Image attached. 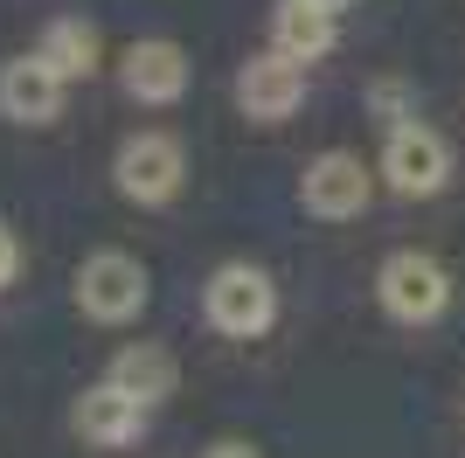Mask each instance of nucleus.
<instances>
[{
  "mask_svg": "<svg viewBox=\"0 0 465 458\" xmlns=\"http://www.w3.org/2000/svg\"><path fill=\"white\" fill-rule=\"evenodd\" d=\"M118 84H125V97H139V105H174V97L188 91V49L167 42V35L133 42L125 63H118Z\"/></svg>",
  "mask_w": 465,
  "mask_h": 458,
  "instance_id": "10",
  "label": "nucleus"
},
{
  "mask_svg": "<svg viewBox=\"0 0 465 458\" xmlns=\"http://www.w3.org/2000/svg\"><path fill=\"white\" fill-rule=\"evenodd\" d=\"M299 202H306V215H320V223H348V215H361L375 202V174L361 167V153L333 146L299 174Z\"/></svg>",
  "mask_w": 465,
  "mask_h": 458,
  "instance_id": "6",
  "label": "nucleus"
},
{
  "mask_svg": "<svg viewBox=\"0 0 465 458\" xmlns=\"http://www.w3.org/2000/svg\"><path fill=\"white\" fill-rule=\"evenodd\" d=\"M382 181L396 194H438L451 181V146L438 133H430L424 118H396L389 125V146H382Z\"/></svg>",
  "mask_w": 465,
  "mask_h": 458,
  "instance_id": "5",
  "label": "nucleus"
},
{
  "mask_svg": "<svg viewBox=\"0 0 465 458\" xmlns=\"http://www.w3.org/2000/svg\"><path fill=\"white\" fill-rule=\"evenodd\" d=\"M146 299H153V278H146V264L125 257V250H91V257L77 264V305H84V320L125 326V320L146 313Z\"/></svg>",
  "mask_w": 465,
  "mask_h": 458,
  "instance_id": "1",
  "label": "nucleus"
},
{
  "mask_svg": "<svg viewBox=\"0 0 465 458\" xmlns=\"http://www.w3.org/2000/svg\"><path fill=\"white\" fill-rule=\"evenodd\" d=\"M63 91H70V76L35 49L0 63V118H15V125H49L63 112Z\"/></svg>",
  "mask_w": 465,
  "mask_h": 458,
  "instance_id": "8",
  "label": "nucleus"
},
{
  "mask_svg": "<svg viewBox=\"0 0 465 458\" xmlns=\"http://www.w3.org/2000/svg\"><path fill=\"white\" fill-rule=\"evenodd\" d=\"M146 410H153L146 396H133V389H118V382L104 375L97 389L77 396V431H84V444H97V452H125V444L146 438Z\"/></svg>",
  "mask_w": 465,
  "mask_h": 458,
  "instance_id": "9",
  "label": "nucleus"
},
{
  "mask_svg": "<svg viewBox=\"0 0 465 458\" xmlns=\"http://www.w3.org/2000/svg\"><path fill=\"white\" fill-rule=\"evenodd\" d=\"M35 56H49V63H56L63 76H70V84H77V76H91V70H97V56H104V42H97V28H91L84 15H56L49 28H42Z\"/></svg>",
  "mask_w": 465,
  "mask_h": 458,
  "instance_id": "12",
  "label": "nucleus"
},
{
  "mask_svg": "<svg viewBox=\"0 0 465 458\" xmlns=\"http://www.w3.org/2000/svg\"><path fill=\"white\" fill-rule=\"evenodd\" d=\"M341 42V21L320 0H278L272 7V49H285L292 63H320Z\"/></svg>",
  "mask_w": 465,
  "mask_h": 458,
  "instance_id": "11",
  "label": "nucleus"
},
{
  "mask_svg": "<svg viewBox=\"0 0 465 458\" xmlns=\"http://www.w3.org/2000/svg\"><path fill=\"white\" fill-rule=\"evenodd\" d=\"M375 299H382L389 320L430 326V320L451 305V278H445V264H438V257H424V250H396V257L375 271Z\"/></svg>",
  "mask_w": 465,
  "mask_h": 458,
  "instance_id": "4",
  "label": "nucleus"
},
{
  "mask_svg": "<svg viewBox=\"0 0 465 458\" xmlns=\"http://www.w3.org/2000/svg\"><path fill=\"white\" fill-rule=\"evenodd\" d=\"M320 7H333V15H341V7H354V0H320Z\"/></svg>",
  "mask_w": 465,
  "mask_h": 458,
  "instance_id": "16",
  "label": "nucleus"
},
{
  "mask_svg": "<svg viewBox=\"0 0 465 458\" xmlns=\"http://www.w3.org/2000/svg\"><path fill=\"white\" fill-rule=\"evenodd\" d=\"M174 354L160 341H139V347H118L112 354V382L118 389H133V396H146V403H160V396H174Z\"/></svg>",
  "mask_w": 465,
  "mask_h": 458,
  "instance_id": "13",
  "label": "nucleus"
},
{
  "mask_svg": "<svg viewBox=\"0 0 465 458\" xmlns=\"http://www.w3.org/2000/svg\"><path fill=\"white\" fill-rule=\"evenodd\" d=\"M15 264H21V244H15V229L0 223V285H7V278H15Z\"/></svg>",
  "mask_w": 465,
  "mask_h": 458,
  "instance_id": "14",
  "label": "nucleus"
},
{
  "mask_svg": "<svg viewBox=\"0 0 465 458\" xmlns=\"http://www.w3.org/2000/svg\"><path fill=\"white\" fill-rule=\"evenodd\" d=\"M236 105H243V118H257V125H285V118L306 105V63H292L285 49L251 56L236 70Z\"/></svg>",
  "mask_w": 465,
  "mask_h": 458,
  "instance_id": "7",
  "label": "nucleus"
},
{
  "mask_svg": "<svg viewBox=\"0 0 465 458\" xmlns=\"http://www.w3.org/2000/svg\"><path fill=\"white\" fill-rule=\"evenodd\" d=\"M202 458H264V452H257V444H243V438H215Z\"/></svg>",
  "mask_w": 465,
  "mask_h": 458,
  "instance_id": "15",
  "label": "nucleus"
},
{
  "mask_svg": "<svg viewBox=\"0 0 465 458\" xmlns=\"http://www.w3.org/2000/svg\"><path fill=\"white\" fill-rule=\"evenodd\" d=\"M181 181H188V153H181V139H167V133H133L118 146V160H112V188L125 194V202H139V209L174 202Z\"/></svg>",
  "mask_w": 465,
  "mask_h": 458,
  "instance_id": "3",
  "label": "nucleus"
},
{
  "mask_svg": "<svg viewBox=\"0 0 465 458\" xmlns=\"http://www.w3.org/2000/svg\"><path fill=\"white\" fill-rule=\"evenodd\" d=\"M202 313H209L215 334L257 341V334H272V320H278V285L257 264H223L209 285H202Z\"/></svg>",
  "mask_w": 465,
  "mask_h": 458,
  "instance_id": "2",
  "label": "nucleus"
}]
</instances>
